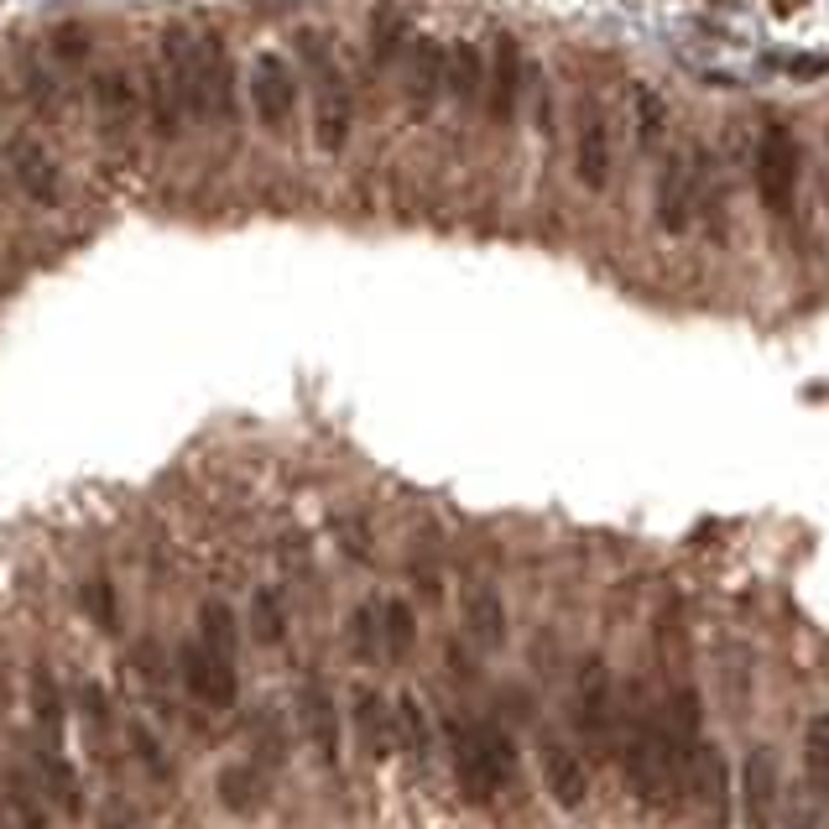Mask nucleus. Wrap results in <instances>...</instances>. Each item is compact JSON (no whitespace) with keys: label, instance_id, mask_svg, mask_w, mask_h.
I'll list each match as a JSON object with an SVG mask.
<instances>
[{"label":"nucleus","instance_id":"39","mask_svg":"<svg viewBox=\"0 0 829 829\" xmlns=\"http://www.w3.org/2000/svg\"><path fill=\"white\" fill-rule=\"evenodd\" d=\"M131 668H141V684H146V689H156V684L168 678V668H162V657H156V647H152V641H141V647H137V657H131Z\"/></svg>","mask_w":829,"mask_h":829},{"label":"nucleus","instance_id":"40","mask_svg":"<svg viewBox=\"0 0 829 829\" xmlns=\"http://www.w3.org/2000/svg\"><path fill=\"white\" fill-rule=\"evenodd\" d=\"M79 705H84V715H89V730L104 726V694L94 689V684H84V689H79Z\"/></svg>","mask_w":829,"mask_h":829},{"label":"nucleus","instance_id":"1","mask_svg":"<svg viewBox=\"0 0 829 829\" xmlns=\"http://www.w3.org/2000/svg\"><path fill=\"white\" fill-rule=\"evenodd\" d=\"M156 63L173 73V84L189 100V121L199 125H230L235 121V94H230V52L214 32H183L168 27Z\"/></svg>","mask_w":829,"mask_h":829},{"label":"nucleus","instance_id":"4","mask_svg":"<svg viewBox=\"0 0 829 829\" xmlns=\"http://www.w3.org/2000/svg\"><path fill=\"white\" fill-rule=\"evenodd\" d=\"M751 162H757L761 204L772 209L778 220H793V209H798V146H793V131H788L782 121H761Z\"/></svg>","mask_w":829,"mask_h":829},{"label":"nucleus","instance_id":"35","mask_svg":"<svg viewBox=\"0 0 829 829\" xmlns=\"http://www.w3.org/2000/svg\"><path fill=\"white\" fill-rule=\"evenodd\" d=\"M350 647L361 657H381V605H361L355 616H350Z\"/></svg>","mask_w":829,"mask_h":829},{"label":"nucleus","instance_id":"10","mask_svg":"<svg viewBox=\"0 0 829 829\" xmlns=\"http://www.w3.org/2000/svg\"><path fill=\"white\" fill-rule=\"evenodd\" d=\"M778 803H782V767L767 746H757L741 767V819H746V829H772L778 825Z\"/></svg>","mask_w":829,"mask_h":829},{"label":"nucleus","instance_id":"2","mask_svg":"<svg viewBox=\"0 0 829 829\" xmlns=\"http://www.w3.org/2000/svg\"><path fill=\"white\" fill-rule=\"evenodd\" d=\"M621 761L641 809H674V798H684L689 757L674 746V736L663 726V709H647L641 694H631V705L621 715Z\"/></svg>","mask_w":829,"mask_h":829},{"label":"nucleus","instance_id":"12","mask_svg":"<svg viewBox=\"0 0 829 829\" xmlns=\"http://www.w3.org/2000/svg\"><path fill=\"white\" fill-rule=\"evenodd\" d=\"M522 84H527V63H522V48L512 37H496L491 42V63H485V104H491V121L506 125L517 115Z\"/></svg>","mask_w":829,"mask_h":829},{"label":"nucleus","instance_id":"31","mask_svg":"<svg viewBox=\"0 0 829 829\" xmlns=\"http://www.w3.org/2000/svg\"><path fill=\"white\" fill-rule=\"evenodd\" d=\"M803 761H809V782L829 793V709H819L803 730Z\"/></svg>","mask_w":829,"mask_h":829},{"label":"nucleus","instance_id":"24","mask_svg":"<svg viewBox=\"0 0 829 829\" xmlns=\"http://www.w3.org/2000/svg\"><path fill=\"white\" fill-rule=\"evenodd\" d=\"M392 730H397V746L407 751L413 761H428L433 751V726H428V709L417 694H402L397 705H392Z\"/></svg>","mask_w":829,"mask_h":829},{"label":"nucleus","instance_id":"32","mask_svg":"<svg viewBox=\"0 0 829 829\" xmlns=\"http://www.w3.org/2000/svg\"><path fill=\"white\" fill-rule=\"evenodd\" d=\"M32 720L42 730H52V736L63 726V694H58V678L48 668H32Z\"/></svg>","mask_w":829,"mask_h":829},{"label":"nucleus","instance_id":"25","mask_svg":"<svg viewBox=\"0 0 829 829\" xmlns=\"http://www.w3.org/2000/svg\"><path fill=\"white\" fill-rule=\"evenodd\" d=\"M444 84L454 89V100L469 104L485 94V58L475 42H454L449 48V69H444Z\"/></svg>","mask_w":829,"mask_h":829},{"label":"nucleus","instance_id":"3","mask_svg":"<svg viewBox=\"0 0 829 829\" xmlns=\"http://www.w3.org/2000/svg\"><path fill=\"white\" fill-rule=\"evenodd\" d=\"M454 778L465 788L469 803H491V798L512 788L517 778V746L502 726H454Z\"/></svg>","mask_w":829,"mask_h":829},{"label":"nucleus","instance_id":"9","mask_svg":"<svg viewBox=\"0 0 829 829\" xmlns=\"http://www.w3.org/2000/svg\"><path fill=\"white\" fill-rule=\"evenodd\" d=\"M251 104H256V121L266 131H287L293 104H297V79L276 52H261L256 63H251Z\"/></svg>","mask_w":829,"mask_h":829},{"label":"nucleus","instance_id":"19","mask_svg":"<svg viewBox=\"0 0 829 829\" xmlns=\"http://www.w3.org/2000/svg\"><path fill=\"white\" fill-rule=\"evenodd\" d=\"M465 631L481 653H496L506 641V605L491 585H469L465 589Z\"/></svg>","mask_w":829,"mask_h":829},{"label":"nucleus","instance_id":"27","mask_svg":"<svg viewBox=\"0 0 829 829\" xmlns=\"http://www.w3.org/2000/svg\"><path fill=\"white\" fill-rule=\"evenodd\" d=\"M417 641V616L407 600H381V647L386 657H407Z\"/></svg>","mask_w":829,"mask_h":829},{"label":"nucleus","instance_id":"29","mask_svg":"<svg viewBox=\"0 0 829 829\" xmlns=\"http://www.w3.org/2000/svg\"><path fill=\"white\" fill-rule=\"evenodd\" d=\"M199 641H204L209 653L235 657V616H230L225 600H204V605H199Z\"/></svg>","mask_w":829,"mask_h":829},{"label":"nucleus","instance_id":"13","mask_svg":"<svg viewBox=\"0 0 829 829\" xmlns=\"http://www.w3.org/2000/svg\"><path fill=\"white\" fill-rule=\"evenodd\" d=\"M574 173L585 189L600 193L610 183V125L595 100L579 104V131H574Z\"/></svg>","mask_w":829,"mask_h":829},{"label":"nucleus","instance_id":"22","mask_svg":"<svg viewBox=\"0 0 829 829\" xmlns=\"http://www.w3.org/2000/svg\"><path fill=\"white\" fill-rule=\"evenodd\" d=\"M214 798H220V809L235 813V819H251V813L266 803V782H261L256 767H245V761H230L214 772Z\"/></svg>","mask_w":829,"mask_h":829},{"label":"nucleus","instance_id":"20","mask_svg":"<svg viewBox=\"0 0 829 829\" xmlns=\"http://www.w3.org/2000/svg\"><path fill=\"white\" fill-rule=\"evenodd\" d=\"M350 726H355V741H361V751L371 761L386 757V746H392V715H386V699H381L376 689H355V699H350Z\"/></svg>","mask_w":829,"mask_h":829},{"label":"nucleus","instance_id":"37","mask_svg":"<svg viewBox=\"0 0 829 829\" xmlns=\"http://www.w3.org/2000/svg\"><path fill=\"white\" fill-rule=\"evenodd\" d=\"M84 610L100 626H115V595H110V585H104V579H89V585H84Z\"/></svg>","mask_w":829,"mask_h":829},{"label":"nucleus","instance_id":"17","mask_svg":"<svg viewBox=\"0 0 829 829\" xmlns=\"http://www.w3.org/2000/svg\"><path fill=\"white\" fill-rule=\"evenodd\" d=\"M543 782H548L553 803H564V809H579L589 793V772L585 761L574 757L569 746L558 741V736H543Z\"/></svg>","mask_w":829,"mask_h":829},{"label":"nucleus","instance_id":"15","mask_svg":"<svg viewBox=\"0 0 829 829\" xmlns=\"http://www.w3.org/2000/svg\"><path fill=\"white\" fill-rule=\"evenodd\" d=\"M657 220L668 235H684L694 225V152H668L657 173Z\"/></svg>","mask_w":829,"mask_h":829},{"label":"nucleus","instance_id":"14","mask_svg":"<svg viewBox=\"0 0 829 829\" xmlns=\"http://www.w3.org/2000/svg\"><path fill=\"white\" fill-rule=\"evenodd\" d=\"M94 121H100V137L110 146H121L137 125V84L125 69H104L94 73Z\"/></svg>","mask_w":829,"mask_h":829},{"label":"nucleus","instance_id":"21","mask_svg":"<svg viewBox=\"0 0 829 829\" xmlns=\"http://www.w3.org/2000/svg\"><path fill=\"white\" fill-rule=\"evenodd\" d=\"M303 730H309L319 761L334 767V761H340V709H334V694L319 689V684L303 689Z\"/></svg>","mask_w":829,"mask_h":829},{"label":"nucleus","instance_id":"28","mask_svg":"<svg viewBox=\"0 0 829 829\" xmlns=\"http://www.w3.org/2000/svg\"><path fill=\"white\" fill-rule=\"evenodd\" d=\"M251 637H256L261 647L287 641V610H282V595H276V589H256V595H251Z\"/></svg>","mask_w":829,"mask_h":829},{"label":"nucleus","instance_id":"5","mask_svg":"<svg viewBox=\"0 0 829 829\" xmlns=\"http://www.w3.org/2000/svg\"><path fill=\"white\" fill-rule=\"evenodd\" d=\"M616 678L605 657H585L579 674H574V730L585 736L595 751L610 746V726H616Z\"/></svg>","mask_w":829,"mask_h":829},{"label":"nucleus","instance_id":"6","mask_svg":"<svg viewBox=\"0 0 829 829\" xmlns=\"http://www.w3.org/2000/svg\"><path fill=\"white\" fill-rule=\"evenodd\" d=\"M350 125H355V100H350L345 79L334 73V63L319 52V79H313V141H319V152H345Z\"/></svg>","mask_w":829,"mask_h":829},{"label":"nucleus","instance_id":"18","mask_svg":"<svg viewBox=\"0 0 829 829\" xmlns=\"http://www.w3.org/2000/svg\"><path fill=\"white\" fill-rule=\"evenodd\" d=\"M146 121L162 141L183 137V125H189V100H183V89L173 84V73L162 63H152V73H146Z\"/></svg>","mask_w":829,"mask_h":829},{"label":"nucleus","instance_id":"23","mask_svg":"<svg viewBox=\"0 0 829 829\" xmlns=\"http://www.w3.org/2000/svg\"><path fill=\"white\" fill-rule=\"evenodd\" d=\"M444 69H449V52L438 48L433 37H423L413 48V63H407V100H413V110L433 104V94L444 89Z\"/></svg>","mask_w":829,"mask_h":829},{"label":"nucleus","instance_id":"36","mask_svg":"<svg viewBox=\"0 0 829 829\" xmlns=\"http://www.w3.org/2000/svg\"><path fill=\"white\" fill-rule=\"evenodd\" d=\"M48 52L58 58V69H63V73H69V69H84V58H89L84 27H58V32L48 37Z\"/></svg>","mask_w":829,"mask_h":829},{"label":"nucleus","instance_id":"26","mask_svg":"<svg viewBox=\"0 0 829 829\" xmlns=\"http://www.w3.org/2000/svg\"><path fill=\"white\" fill-rule=\"evenodd\" d=\"M37 782H42L48 803L58 798V809L69 813V819H79V813H84V788H79L73 767L63 757H42V761H37Z\"/></svg>","mask_w":829,"mask_h":829},{"label":"nucleus","instance_id":"7","mask_svg":"<svg viewBox=\"0 0 829 829\" xmlns=\"http://www.w3.org/2000/svg\"><path fill=\"white\" fill-rule=\"evenodd\" d=\"M684 798H694V813L705 819L709 829L730 825V767L720 757V746H699L689 757V772H684Z\"/></svg>","mask_w":829,"mask_h":829},{"label":"nucleus","instance_id":"33","mask_svg":"<svg viewBox=\"0 0 829 829\" xmlns=\"http://www.w3.org/2000/svg\"><path fill=\"white\" fill-rule=\"evenodd\" d=\"M125 741H131V751H137V761L141 767H146V772H152L156 782H168L173 778V761H168V751H162V741H156L152 730L141 726V720H131V726H125Z\"/></svg>","mask_w":829,"mask_h":829},{"label":"nucleus","instance_id":"30","mask_svg":"<svg viewBox=\"0 0 829 829\" xmlns=\"http://www.w3.org/2000/svg\"><path fill=\"white\" fill-rule=\"evenodd\" d=\"M11 809H17L21 829H48V793H42V782L32 772H11Z\"/></svg>","mask_w":829,"mask_h":829},{"label":"nucleus","instance_id":"16","mask_svg":"<svg viewBox=\"0 0 829 829\" xmlns=\"http://www.w3.org/2000/svg\"><path fill=\"white\" fill-rule=\"evenodd\" d=\"M11 178L21 183V193L32 199V204H63V173H58V162H52L37 141L17 137L11 141Z\"/></svg>","mask_w":829,"mask_h":829},{"label":"nucleus","instance_id":"8","mask_svg":"<svg viewBox=\"0 0 829 829\" xmlns=\"http://www.w3.org/2000/svg\"><path fill=\"white\" fill-rule=\"evenodd\" d=\"M178 678L183 689L209 709H230L235 705V663L220 653H209L204 641H183L178 647Z\"/></svg>","mask_w":829,"mask_h":829},{"label":"nucleus","instance_id":"38","mask_svg":"<svg viewBox=\"0 0 829 829\" xmlns=\"http://www.w3.org/2000/svg\"><path fill=\"white\" fill-rule=\"evenodd\" d=\"M100 829H146V825H141V813L115 793V798H104L100 803Z\"/></svg>","mask_w":829,"mask_h":829},{"label":"nucleus","instance_id":"11","mask_svg":"<svg viewBox=\"0 0 829 829\" xmlns=\"http://www.w3.org/2000/svg\"><path fill=\"white\" fill-rule=\"evenodd\" d=\"M17 69H21V94L32 104L37 115H48V121H63V110H69V94H63V69H58V58L48 52V42H27L17 52Z\"/></svg>","mask_w":829,"mask_h":829},{"label":"nucleus","instance_id":"34","mask_svg":"<svg viewBox=\"0 0 829 829\" xmlns=\"http://www.w3.org/2000/svg\"><path fill=\"white\" fill-rule=\"evenodd\" d=\"M631 115H637V141L641 146H653V141H663V115H668V110H663V100H657L653 89H631Z\"/></svg>","mask_w":829,"mask_h":829}]
</instances>
